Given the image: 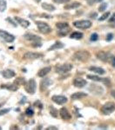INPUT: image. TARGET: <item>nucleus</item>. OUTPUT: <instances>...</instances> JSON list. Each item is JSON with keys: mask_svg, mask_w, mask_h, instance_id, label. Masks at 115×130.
Instances as JSON below:
<instances>
[{"mask_svg": "<svg viewBox=\"0 0 115 130\" xmlns=\"http://www.w3.org/2000/svg\"><path fill=\"white\" fill-rule=\"evenodd\" d=\"M56 27L59 29L57 34L60 37L66 36L70 31L69 23L65 22H58L56 23Z\"/></svg>", "mask_w": 115, "mask_h": 130, "instance_id": "1", "label": "nucleus"}, {"mask_svg": "<svg viewBox=\"0 0 115 130\" xmlns=\"http://www.w3.org/2000/svg\"><path fill=\"white\" fill-rule=\"evenodd\" d=\"M74 57L77 60L81 62L87 61L91 57V54L86 50L77 51L74 55Z\"/></svg>", "mask_w": 115, "mask_h": 130, "instance_id": "2", "label": "nucleus"}, {"mask_svg": "<svg viewBox=\"0 0 115 130\" xmlns=\"http://www.w3.org/2000/svg\"><path fill=\"white\" fill-rule=\"evenodd\" d=\"M24 86L25 91L29 94H33L36 93L37 84L36 80L34 79H29Z\"/></svg>", "mask_w": 115, "mask_h": 130, "instance_id": "3", "label": "nucleus"}, {"mask_svg": "<svg viewBox=\"0 0 115 130\" xmlns=\"http://www.w3.org/2000/svg\"><path fill=\"white\" fill-rule=\"evenodd\" d=\"M101 111L103 114L109 115L115 111V103L108 102L103 105L101 109Z\"/></svg>", "mask_w": 115, "mask_h": 130, "instance_id": "4", "label": "nucleus"}, {"mask_svg": "<svg viewBox=\"0 0 115 130\" xmlns=\"http://www.w3.org/2000/svg\"><path fill=\"white\" fill-rule=\"evenodd\" d=\"M36 23L39 31L42 34H48L51 32V27L45 22L39 21L36 22Z\"/></svg>", "mask_w": 115, "mask_h": 130, "instance_id": "5", "label": "nucleus"}, {"mask_svg": "<svg viewBox=\"0 0 115 130\" xmlns=\"http://www.w3.org/2000/svg\"><path fill=\"white\" fill-rule=\"evenodd\" d=\"M92 23L89 20H78L73 23V25L79 29H87L92 26Z\"/></svg>", "mask_w": 115, "mask_h": 130, "instance_id": "6", "label": "nucleus"}, {"mask_svg": "<svg viewBox=\"0 0 115 130\" xmlns=\"http://www.w3.org/2000/svg\"><path fill=\"white\" fill-rule=\"evenodd\" d=\"M73 66L70 63H65L60 65L55 69V72L59 74H64L72 70Z\"/></svg>", "mask_w": 115, "mask_h": 130, "instance_id": "7", "label": "nucleus"}, {"mask_svg": "<svg viewBox=\"0 0 115 130\" xmlns=\"http://www.w3.org/2000/svg\"><path fill=\"white\" fill-rule=\"evenodd\" d=\"M53 81L48 78H45L40 81L39 84V90L41 92L45 91L48 87L53 84Z\"/></svg>", "mask_w": 115, "mask_h": 130, "instance_id": "8", "label": "nucleus"}, {"mask_svg": "<svg viewBox=\"0 0 115 130\" xmlns=\"http://www.w3.org/2000/svg\"><path fill=\"white\" fill-rule=\"evenodd\" d=\"M110 53H106L104 51L99 52L96 54V57L99 60L103 62H110L112 56Z\"/></svg>", "mask_w": 115, "mask_h": 130, "instance_id": "9", "label": "nucleus"}, {"mask_svg": "<svg viewBox=\"0 0 115 130\" xmlns=\"http://www.w3.org/2000/svg\"><path fill=\"white\" fill-rule=\"evenodd\" d=\"M0 37L8 43H11L14 41L15 38L14 36L3 30H0Z\"/></svg>", "mask_w": 115, "mask_h": 130, "instance_id": "10", "label": "nucleus"}, {"mask_svg": "<svg viewBox=\"0 0 115 130\" xmlns=\"http://www.w3.org/2000/svg\"><path fill=\"white\" fill-rule=\"evenodd\" d=\"M43 55L42 53H35L32 52H28L23 55V58L24 59H36L43 57Z\"/></svg>", "mask_w": 115, "mask_h": 130, "instance_id": "11", "label": "nucleus"}, {"mask_svg": "<svg viewBox=\"0 0 115 130\" xmlns=\"http://www.w3.org/2000/svg\"><path fill=\"white\" fill-rule=\"evenodd\" d=\"M51 100L53 102L58 105H63L68 102L67 97L63 95H54L51 97Z\"/></svg>", "mask_w": 115, "mask_h": 130, "instance_id": "12", "label": "nucleus"}, {"mask_svg": "<svg viewBox=\"0 0 115 130\" xmlns=\"http://www.w3.org/2000/svg\"><path fill=\"white\" fill-rule=\"evenodd\" d=\"M23 37L26 40L30 41H32L33 43L40 42L41 40H42L41 37H40L39 36H37L36 34L30 33H27L24 34Z\"/></svg>", "mask_w": 115, "mask_h": 130, "instance_id": "13", "label": "nucleus"}, {"mask_svg": "<svg viewBox=\"0 0 115 130\" xmlns=\"http://www.w3.org/2000/svg\"><path fill=\"white\" fill-rule=\"evenodd\" d=\"M87 78L89 79H90L91 80L96 81V82H101L104 83H109V80L107 78H103L100 77L98 76L93 75H87Z\"/></svg>", "mask_w": 115, "mask_h": 130, "instance_id": "14", "label": "nucleus"}, {"mask_svg": "<svg viewBox=\"0 0 115 130\" xmlns=\"http://www.w3.org/2000/svg\"><path fill=\"white\" fill-rule=\"evenodd\" d=\"M59 114L61 118L64 120H69L72 118V115L67 108L65 107H63L60 109Z\"/></svg>", "mask_w": 115, "mask_h": 130, "instance_id": "15", "label": "nucleus"}, {"mask_svg": "<svg viewBox=\"0 0 115 130\" xmlns=\"http://www.w3.org/2000/svg\"><path fill=\"white\" fill-rule=\"evenodd\" d=\"M87 84V81L81 78H77L73 81V85L77 88H81L85 86Z\"/></svg>", "mask_w": 115, "mask_h": 130, "instance_id": "16", "label": "nucleus"}, {"mask_svg": "<svg viewBox=\"0 0 115 130\" xmlns=\"http://www.w3.org/2000/svg\"><path fill=\"white\" fill-rule=\"evenodd\" d=\"M15 72L11 69H7L2 72V75L6 79H10L16 76Z\"/></svg>", "mask_w": 115, "mask_h": 130, "instance_id": "17", "label": "nucleus"}, {"mask_svg": "<svg viewBox=\"0 0 115 130\" xmlns=\"http://www.w3.org/2000/svg\"><path fill=\"white\" fill-rule=\"evenodd\" d=\"M2 89H6L12 91H16L19 89V86L16 85L14 83L12 84H2L1 85Z\"/></svg>", "mask_w": 115, "mask_h": 130, "instance_id": "18", "label": "nucleus"}, {"mask_svg": "<svg viewBox=\"0 0 115 130\" xmlns=\"http://www.w3.org/2000/svg\"><path fill=\"white\" fill-rule=\"evenodd\" d=\"M51 67L49 66L44 67L39 70L37 73V75L39 77H44L51 71Z\"/></svg>", "mask_w": 115, "mask_h": 130, "instance_id": "19", "label": "nucleus"}, {"mask_svg": "<svg viewBox=\"0 0 115 130\" xmlns=\"http://www.w3.org/2000/svg\"><path fill=\"white\" fill-rule=\"evenodd\" d=\"M15 19L23 28H27L29 26L30 23L28 20L18 17H15Z\"/></svg>", "mask_w": 115, "mask_h": 130, "instance_id": "20", "label": "nucleus"}, {"mask_svg": "<svg viewBox=\"0 0 115 130\" xmlns=\"http://www.w3.org/2000/svg\"><path fill=\"white\" fill-rule=\"evenodd\" d=\"M64 47V44L60 41H56L55 43L51 45V46L48 48V51H52L54 50H57L62 49Z\"/></svg>", "mask_w": 115, "mask_h": 130, "instance_id": "21", "label": "nucleus"}, {"mask_svg": "<svg viewBox=\"0 0 115 130\" xmlns=\"http://www.w3.org/2000/svg\"><path fill=\"white\" fill-rule=\"evenodd\" d=\"M81 5V4L78 2H74L71 3L69 4L64 6V9L65 10H72L78 8Z\"/></svg>", "mask_w": 115, "mask_h": 130, "instance_id": "22", "label": "nucleus"}, {"mask_svg": "<svg viewBox=\"0 0 115 130\" xmlns=\"http://www.w3.org/2000/svg\"><path fill=\"white\" fill-rule=\"evenodd\" d=\"M89 70L90 71L93 72L94 73H97L100 75L104 74L106 72L102 68L100 67L93 66V67H90Z\"/></svg>", "mask_w": 115, "mask_h": 130, "instance_id": "23", "label": "nucleus"}, {"mask_svg": "<svg viewBox=\"0 0 115 130\" xmlns=\"http://www.w3.org/2000/svg\"><path fill=\"white\" fill-rule=\"evenodd\" d=\"M87 96V93L83 92H78L73 94L71 96V97L73 100H78L82 99L83 98L86 97Z\"/></svg>", "mask_w": 115, "mask_h": 130, "instance_id": "24", "label": "nucleus"}, {"mask_svg": "<svg viewBox=\"0 0 115 130\" xmlns=\"http://www.w3.org/2000/svg\"><path fill=\"white\" fill-rule=\"evenodd\" d=\"M27 83V81L24 78L22 77H17L14 80V83L16 85H17L18 86H20V85H25L26 83Z\"/></svg>", "mask_w": 115, "mask_h": 130, "instance_id": "25", "label": "nucleus"}, {"mask_svg": "<svg viewBox=\"0 0 115 130\" xmlns=\"http://www.w3.org/2000/svg\"><path fill=\"white\" fill-rule=\"evenodd\" d=\"M83 37V34L82 32H74L71 34L70 37V38L72 39H75L76 40H79L82 39Z\"/></svg>", "mask_w": 115, "mask_h": 130, "instance_id": "26", "label": "nucleus"}, {"mask_svg": "<svg viewBox=\"0 0 115 130\" xmlns=\"http://www.w3.org/2000/svg\"><path fill=\"white\" fill-rule=\"evenodd\" d=\"M42 7L43 9L50 12L53 11L55 10V8L53 5L47 3H43L42 4Z\"/></svg>", "mask_w": 115, "mask_h": 130, "instance_id": "27", "label": "nucleus"}, {"mask_svg": "<svg viewBox=\"0 0 115 130\" xmlns=\"http://www.w3.org/2000/svg\"><path fill=\"white\" fill-rule=\"evenodd\" d=\"M49 113L53 118H57L58 116V111L56 108H55L52 105L49 107Z\"/></svg>", "mask_w": 115, "mask_h": 130, "instance_id": "28", "label": "nucleus"}, {"mask_svg": "<svg viewBox=\"0 0 115 130\" xmlns=\"http://www.w3.org/2000/svg\"><path fill=\"white\" fill-rule=\"evenodd\" d=\"M7 8V2L5 0H0V11L3 12Z\"/></svg>", "mask_w": 115, "mask_h": 130, "instance_id": "29", "label": "nucleus"}, {"mask_svg": "<svg viewBox=\"0 0 115 130\" xmlns=\"http://www.w3.org/2000/svg\"><path fill=\"white\" fill-rule=\"evenodd\" d=\"M107 4L106 3H103L101 4L98 8V11L100 12H104L107 8Z\"/></svg>", "mask_w": 115, "mask_h": 130, "instance_id": "30", "label": "nucleus"}, {"mask_svg": "<svg viewBox=\"0 0 115 130\" xmlns=\"http://www.w3.org/2000/svg\"><path fill=\"white\" fill-rule=\"evenodd\" d=\"M34 111L31 107H28L26 110V114L28 116L32 117L34 115Z\"/></svg>", "mask_w": 115, "mask_h": 130, "instance_id": "31", "label": "nucleus"}, {"mask_svg": "<svg viewBox=\"0 0 115 130\" xmlns=\"http://www.w3.org/2000/svg\"><path fill=\"white\" fill-rule=\"evenodd\" d=\"M110 13L109 12V11H108V12H106L104 14L102 15L101 16V17L99 18L98 19V20H99V21H103L104 20H106V19L108 18V17H109V15H110Z\"/></svg>", "mask_w": 115, "mask_h": 130, "instance_id": "32", "label": "nucleus"}, {"mask_svg": "<svg viewBox=\"0 0 115 130\" xmlns=\"http://www.w3.org/2000/svg\"><path fill=\"white\" fill-rule=\"evenodd\" d=\"M11 110V108H4L0 110V116H3L4 115L8 114L10 112Z\"/></svg>", "mask_w": 115, "mask_h": 130, "instance_id": "33", "label": "nucleus"}, {"mask_svg": "<svg viewBox=\"0 0 115 130\" xmlns=\"http://www.w3.org/2000/svg\"><path fill=\"white\" fill-rule=\"evenodd\" d=\"M90 40L93 42H95L98 39V35L96 32L93 33L90 36Z\"/></svg>", "mask_w": 115, "mask_h": 130, "instance_id": "34", "label": "nucleus"}, {"mask_svg": "<svg viewBox=\"0 0 115 130\" xmlns=\"http://www.w3.org/2000/svg\"><path fill=\"white\" fill-rule=\"evenodd\" d=\"M113 38V35L112 33H109L107 35L106 37V40L107 42H110Z\"/></svg>", "mask_w": 115, "mask_h": 130, "instance_id": "35", "label": "nucleus"}, {"mask_svg": "<svg viewBox=\"0 0 115 130\" xmlns=\"http://www.w3.org/2000/svg\"><path fill=\"white\" fill-rule=\"evenodd\" d=\"M34 105H35L36 107H38V108L39 109H42L43 108L42 104L39 100L36 101V102L34 103Z\"/></svg>", "mask_w": 115, "mask_h": 130, "instance_id": "36", "label": "nucleus"}, {"mask_svg": "<svg viewBox=\"0 0 115 130\" xmlns=\"http://www.w3.org/2000/svg\"><path fill=\"white\" fill-rule=\"evenodd\" d=\"M54 3L57 4L67 3L70 2V0H53Z\"/></svg>", "mask_w": 115, "mask_h": 130, "instance_id": "37", "label": "nucleus"}, {"mask_svg": "<svg viewBox=\"0 0 115 130\" xmlns=\"http://www.w3.org/2000/svg\"><path fill=\"white\" fill-rule=\"evenodd\" d=\"M103 0H87L89 4H90V5H92L95 3H100L103 2Z\"/></svg>", "mask_w": 115, "mask_h": 130, "instance_id": "38", "label": "nucleus"}, {"mask_svg": "<svg viewBox=\"0 0 115 130\" xmlns=\"http://www.w3.org/2000/svg\"><path fill=\"white\" fill-rule=\"evenodd\" d=\"M27 100V99L26 97V96H23V98H22L21 100H20V102H19V103H20V105H24V104L26 103Z\"/></svg>", "mask_w": 115, "mask_h": 130, "instance_id": "39", "label": "nucleus"}, {"mask_svg": "<svg viewBox=\"0 0 115 130\" xmlns=\"http://www.w3.org/2000/svg\"><path fill=\"white\" fill-rule=\"evenodd\" d=\"M109 22L111 23L115 24V13H114L112 15L111 17L109 19Z\"/></svg>", "mask_w": 115, "mask_h": 130, "instance_id": "40", "label": "nucleus"}, {"mask_svg": "<svg viewBox=\"0 0 115 130\" xmlns=\"http://www.w3.org/2000/svg\"><path fill=\"white\" fill-rule=\"evenodd\" d=\"M111 64L113 67H115V56H113L112 57V59H111L110 62Z\"/></svg>", "mask_w": 115, "mask_h": 130, "instance_id": "41", "label": "nucleus"}, {"mask_svg": "<svg viewBox=\"0 0 115 130\" xmlns=\"http://www.w3.org/2000/svg\"><path fill=\"white\" fill-rule=\"evenodd\" d=\"M7 20H8V21L10 22V23H11L13 25H14V26H17V24H16V23L14 22L13 20L11 19V18H8L7 19Z\"/></svg>", "mask_w": 115, "mask_h": 130, "instance_id": "42", "label": "nucleus"}, {"mask_svg": "<svg viewBox=\"0 0 115 130\" xmlns=\"http://www.w3.org/2000/svg\"><path fill=\"white\" fill-rule=\"evenodd\" d=\"M46 130H57V128L54 126H50L46 129Z\"/></svg>", "mask_w": 115, "mask_h": 130, "instance_id": "43", "label": "nucleus"}, {"mask_svg": "<svg viewBox=\"0 0 115 130\" xmlns=\"http://www.w3.org/2000/svg\"><path fill=\"white\" fill-rule=\"evenodd\" d=\"M111 95L114 99H115V90H112V91H111Z\"/></svg>", "mask_w": 115, "mask_h": 130, "instance_id": "44", "label": "nucleus"}, {"mask_svg": "<svg viewBox=\"0 0 115 130\" xmlns=\"http://www.w3.org/2000/svg\"><path fill=\"white\" fill-rule=\"evenodd\" d=\"M41 0H35V1L37 3H39V2H41Z\"/></svg>", "mask_w": 115, "mask_h": 130, "instance_id": "45", "label": "nucleus"}]
</instances>
